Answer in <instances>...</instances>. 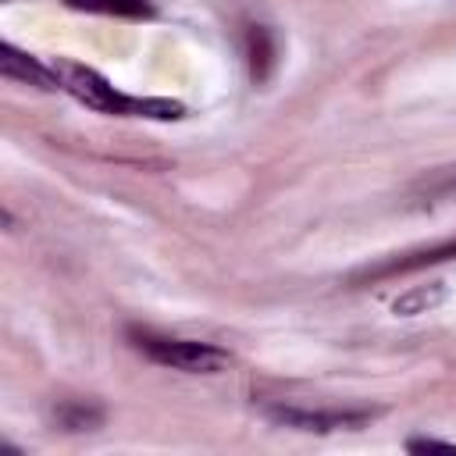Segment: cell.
<instances>
[{"label": "cell", "mask_w": 456, "mask_h": 456, "mask_svg": "<svg viewBox=\"0 0 456 456\" xmlns=\"http://www.w3.org/2000/svg\"><path fill=\"white\" fill-rule=\"evenodd\" d=\"M406 449H410V452H456V442H442V438H410Z\"/></svg>", "instance_id": "30bf717a"}, {"label": "cell", "mask_w": 456, "mask_h": 456, "mask_svg": "<svg viewBox=\"0 0 456 456\" xmlns=\"http://www.w3.org/2000/svg\"><path fill=\"white\" fill-rule=\"evenodd\" d=\"M0 71H4V78L21 82V86H32V89H43V93L61 89V78H57L53 64H43V61L32 57V53H21V50L11 46V43L0 46Z\"/></svg>", "instance_id": "5b68a950"}, {"label": "cell", "mask_w": 456, "mask_h": 456, "mask_svg": "<svg viewBox=\"0 0 456 456\" xmlns=\"http://www.w3.org/2000/svg\"><path fill=\"white\" fill-rule=\"evenodd\" d=\"M135 349L146 353L153 363L171 367V370H185V374H217L232 363L228 349L210 346V342H196V338H167V335H150V331H132Z\"/></svg>", "instance_id": "7a4b0ae2"}, {"label": "cell", "mask_w": 456, "mask_h": 456, "mask_svg": "<svg viewBox=\"0 0 456 456\" xmlns=\"http://www.w3.org/2000/svg\"><path fill=\"white\" fill-rule=\"evenodd\" d=\"M75 11H93V14H121V18H150L153 4L150 0H64Z\"/></svg>", "instance_id": "9c48e42d"}, {"label": "cell", "mask_w": 456, "mask_h": 456, "mask_svg": "<svg viewBox=\"0 0 456 456\" xmlns=\"http://www.w3.org/2000/svg\"><path fill=\"white\" fill-rule=\"evenodd\" d=\"M260 413L278 424V428H292V431H356L363 424H370L381 410H367V406H353V410H310V406H296V403H267L260 406Z\"/></svg>", "instance_id": "3957f363"}, {"label": "cell", "mask_w": 456, "mask_h": 456, "mask_svg": "<svg viewBox=\"0 0 456 456\" xmlns=\"http://www.w3.org/2000/svg\"><path fill=\"white\" fill-rule=\"evenodd\" d=\"M456 256V239H445V242H435V246H420V249H410V253H399L385 264H374V267H363L353 274V281H381V278H395V274H413V271H424L431 264H445Z\"/></svg>", "instance_id": "277c9868"}, {"label": "cell", "mask_w": 456, "mask_h": 456, "mask_svg": "<svg viewBox=\"0 0 456 456\" xmlns=\"http://www.w3.org/2000/svg\"><path fill=\"white\" fill-rule=\"evenodd\" d=\"M103 406L100 403H86V399H64L53 406V420L64 431H96L103 424Z\"/></svg>", "instance_id": "8992f818"}, {"label": "cell", "mask_w": 456, "mask_h": 456, "mask_svg": "<svg viewBox=\"0 0 456 456\" xmlns=\"http://www.w3.org/2000/svg\"><path fill=\"white\" fill-rule=\"evenodd\" d=\"M246 53H249V75H253V82H267V75L274 68V43H271V32L264 25H249V32H246Z\"/></svg>", "instance_id": "ba28073f"}, {"label": "cell", "mask_w": 456, "mask_h": 456, "mask_svg": "<svg viewBox=\"0 0 456 456\" xmlns=\"http://www.w3.org/2000/svg\"><path fill=\"white\" fill-rule=\"evenodd\" d=\"M449 296L445 281H428V285H413L410 292H403L395 303H392V314L399 317H417V314H428L435 306H442Z\"/></svg>", "instance_id": "52a82bcc"}, {"label": "cell", "mask_w": 456, "mask_h": 456, "mask_svg": "<svg viewBox=\"0 0 456 456\" xmlns=\"http://www.w3.org/2000/svg\"><path fill=\"white\" fill-rule=\"evenodd\" d=\"M53 71L61 78V89L71 93L78 103L100 110V114H135V118H153V121H175L182 118V103L178 100H160V96H125L118 93L100 71L71 64V61H53Z\"/></svg>", "instance_id": "6da1fadb"}]
</instances>
